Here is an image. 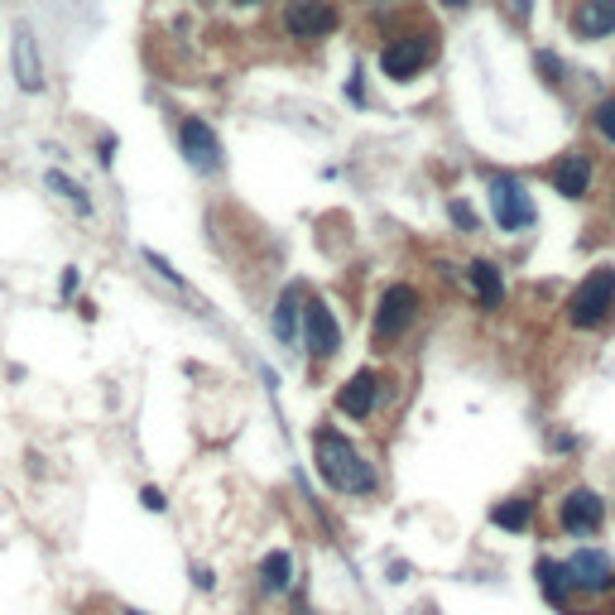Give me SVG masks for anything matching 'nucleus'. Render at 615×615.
<instances>
[{"instance_id": "nucleus-1", "label": "nucleus", "mask_w": 615, "mask_h": 615, "mask_svg": "<svg viewBox=\"0 0 615 615\" xmlns=\"http://www.w3.org/2000/svg\"><path fill=\"white\" fill-rule=\"evenodd\" d=\"M433 58H438V29H433L428 20H385V39H380V78L390 82H414L418 72H424Z\"/></svg>"}, {"instance_id": "nucleus-2", "label": "nucleus", "mask_w": 615, "mask_h": 615, "mask_svg": "<svg viewBox=\"0 0 615 615\" xmlns=\"http://www.w3.org/2000/svg\"><path fill=\"white\" fill-rule=\"evenodd\" d=\"M312 448H318V472L336 496H370V490H376V466H370L342 433L322 428L318 438H312Z\"/></svg>"}, {"instance_id": "nucleus-3", "label": "nucleus", "mask_w": 615, "mask_h": 615, "mask_svg": "<svg viewBox=\"0 0 615 615\" xmlns=\"http://www.w3.org/2000/svg\"><path fill=\"white\" fill-rule=\"evenodd\" d=\"M342 29V5L336 0H284L280 5V39L294 48H318Z\"/></svg>"}, {"instance_id": "nucleus-4", "label": "nucleus", "mask_w": 615, "mask_h": 615, "mask_svg": "<svg viewBox=\"0 0 615 615\" xmlns=\"http://www.w3.org/2000/svg\"><path fill=\"white\" fill-rule=\"evenodd\" d=\"M611 318H615V264H596L568 294V328L601 332Z\"/></svg>"}, {"instance_id": "nucleus-5", "label": "nucleus", "mask_w": 615, "mask_h": 615, "mask_svg": "<svg viewBox=\"0 0 615 615\" xmlns=\"http://www.w3.org/2000/svg\"><path fill=\"white\" fill-rule=\"evenodd\" d=\"M418 312H424V294H418L409 280H394V284H385V294H380V304H376V328H370V342L380 346H394L400 336L418 322Z\"/></svg>"}, {"instance_id": "nucleus-6", "label": "nucleus", "mask_w": 615, "mask_h": 615, "mask_svg": "<svg viewBox=\"0 0 615 615\" xmlns=\"http://www.w3.org/2000/svg\"><path fill=\"white\" fill-rule=\"evenodd\" d=\"M490 212H496L500 232H510V236H520V232H529V226L539 222V208H534V198H529V188L520 184V178H510V174L490 178Z\"/></svg>"}, {"instance_id": "nucleus-7", "label": "nucleus", "mask_w": 615, "mask_h": 615, "mask_svg": "<svg viewBox=\"0 0 615 615\" xmlns=\"http://www.w3.org/2000/svg\"><path fill=\"white\" fill-rule=\"evenodd\" d=\"M178 150H184L192 174H202V178L222 174V164H226L222 140H216V130L202 116H178Z\"/></svg>"}, {"instance_id": "nucleus-8", "label": "nucleus", "mask_w": 615, "mask_h": 615, "mask_svg": "<svg viewBox=\"0 0 615 615\" xmlns=\"http://www.w3.org/2000/svg\"><path fill=\"white\" fill-rule=\"evenodd\" d=\"M10 72H15V87L24 96H39L48 87L39 39H34V24H24V20H15V29H10Z\"/></svg>"}, {"instance_id": "nucleus-9", "label": "nucleus", "mask_w": 615, "mask_h": 615, "mask_svg": "<svg viewBox=\"0 0 615 615\" xmlns=\"http://www.w3.org/2000/svg\"><path fill=\"white\" fill-rule=\"evenodd\" d=\"M548 184H553V192H558V198H568V202L587 198V192H592V184H596L592 154H587V150L558 154V159H553V168H548Z\"/></svg>"}, {"instance_id": "nucleus-10", "label": "nucleus", "mask_w": 615, "mask_h": 615, "mask_svg": "<svg viewBox=\"0 0 615 615\" xmlns=\"http://www.w3.org/2000/svg\"><path fill=\"white\" fill-rule=\"evenodd\" d=\"M304 346L312 360H332L342 352V328H336L332 308L322 304V298H308L304 304Z\"/></svg>"}, {"instance_id": "nucleus-11", "label": "nucleus", "mask_w": 615, "mask_h": 615, "mask_svg": "<svg viewBox=\"0 0 615 615\" xmlns=\"http://www.w3.org/2000/svg\"><path fill=\"white\" fill-rule=\"evenodd\" d=\"M558 524L568 529V534H596V529L606 524V500L587 486H572L558 505Z\"/></svg>"}, {"instance_id": "nucleus-12", "label": "nucleus", "mask_w": 615, "mask_h": 615, "mask_svg": "<svg viewBox=\"0 0 615 615\" xmlns=\"http://www.w3.org/2000/svg\"><path fill=\"white\" fill-rule=\"evenodd\" d=\"M568 572H572V587L577 592H611L615 587V563H611V553H601V548H577L572 558H568Z\"/></svg>"}, {"instance_id": "nucleus-13", "label": "nucleus", "mask_w": 615, "mask_h": 615, "mask_svg": "<svg viewBox=\"0 0 615 615\" xmlns=\"http://www.w3.org/2000/svg\"><path fill=\"white\" fill-rule=\"evenodd\" d=\"M568 29H572V39H587V44L611 39L615 34V0H572Z\"/></svg>"}, {"instance_id": "nucleus-14", "label": "nucleus", "mask_w": 615, "mask_h": 615, "mask_svg": "<svg viewBox=\"0 0 615 615\" xmlns=\"http://www.w3.org/2000/svg\"><path fill=\"white\" fill-rule=\"evenodd\" d=\"M380 404V376L376 370H356L352 380H342V390H336V409H342L346 418H370Z\"/></svg>"}, {"instance_id": "nucleus-15", "label": "nucleus", "mask_w": 615, "mask_h": 615, "mask_svg": "<svg viewBox=\"0 0 615 615\" xmlns=\"http://www.w3.org/2000/svg\"><path fill=\"white\" fill-rule=\"evenodd\" d=\"M462 270H466L472 294H476V308L481 312H500L505 308V274H500V264L496 260H466Z\"/></svg>"}, {"instance_id": "nucleus-16", "label": "nucleus", "mask_w": 615, "mask_h": 615, "mask_svg": "<svg viewBox=\"0 0 615 615\" xmlns=\"http://www.w3.org/2000/svg\"><path fill=\"white\" fill-rule=\"evenodd\" d=\"M304 304H308V288L304 284H284V294L274 298L270 328H274L280 342H298V336H304Z\"/></svg>"}, {"instance_id": "nucleus-17", "label": "nucleus", "mask_w": 615, "mask_h": 615, "mask_svg": "<svg viewBox=\"0 0 615 615\" xmlns=\"http://www.w3.org/2000/svg\"><path fill=\"white\" fill-rule=\"evenodd\" d=\"M539 592H544L558 611H568V601H572V572H568V563H553V558H539Z\"/></svg>"}, {"instance_id": "nucleus-18", "label": "nucleus", "mask_w": 615, "mask_h": 615, "mask_svg": "<svg viewBox=\"0 0 615 615\" xmlns=\"http://www.w3.org/2000/svg\"><path fill=\"white\" fill-rule=\"evenodd\" d=\"M44 188H48V192H58V198H63L78 216H92V212H96V202L87 198V188H82L78 178H68L63 168H48V174H44Z\"/></svg>"}, {"instance_id": "nucleus-19", "label": "nucleus", "mask_w": 615, "mask_h": 615, "mask_svg": "<svg viewBox=\"0 0 615 615\" xmlns=\"http://www.w3.org/2000/svg\"><path fill=\"white\" fill-rule=\"evenodd\" d=\"M288 582H294V558H288L284 548H274L270 558L260 563V592L284 596V592H288Z\"/></svg>"}, {"instance_id": "nucleus-20", "label": "nucleus", "mask_w": 615, "mask_h": 615, "mask_svg": "<svg viewBox=\"0 0 615 615\" xmlns=\"http://www.w3.org/2000/svg\"><path fill=\"white\" fill-rule=\"evenodd\" d=\"M490 520H496L500 529H529V520H534V500H524V496H515V500H500L496 510H490Z\"/></svg>"}, {"instance_id": "nucleus-21", "label": "nucleus", "mask_w": 615, "mask_h": 615, "mask_svg": "<svg viewBox=\"0 0 615 615\" xmlns=\"http://www.w3.org/2000/svg\"><path fill=\"white\" fill-rule=\"evenodd\" d=\"M587 120H592V135H596L601 144H606V150H615V92L601 96Z\"/></svg>"}, {"instance_id": "nucleus-22", "label": "nucleus", "mask_w": 615, "mask_h": 615, "mask_svg": "<svg viewBox=\"0 0 615 615\" xmlns=\"http://www.w3.org/2000/svg\"><path fill=\"white\" fill-rule=\"evenodd\" d=\"M534 68H539V78H544V82H548L553 92H558L563 82L572 78V72H568V63H563V58L553 54V48H539V54H534Z\"/></svg>"}, {"instance_id": "nucleus-23", "label": "nucleus", "mask_w": 615, "mask_h": 615, "mask_svg": "<svg viewBox=\"0 0 615 615\" xmlns=\"http://www.w3.org/2000/svg\"><path fill=\"white\" fill-rule=\"evenodd\" d=\"M144 264H150V270L159 274V280H168L174 288H184V274H178V270H174V264H168L164 256H154V250H144Z\"/></svg>"}, {"instance_id": "nucleus-24", "label": "nucleus", "mask_w": 615, "mask_h": 615, "mask_svg": "<svg viewBox=\"0 0 615 615\" xmlns=\"http://www.w3.org/2000/svg\"><path fill=\"white\" fill-rule=\"evenodd\" d=\"M448 216H452V226H457V232H476V212L472 208H466V202H448Z\"/></svg>"}, {"instance_id": "nucleus-25", "label": "nucleus", "mask_w": 615, "mask_h": 615, "mask_svg": "<svg viewBox=\"0 0 615 615\" xmlns=\"http://www.w3.org/2000/svg\"><path fill=\"white\" fill-rule=\"evenodd\" d=\"M529 10H534V0H505V15L515 24H529Z\"/></svg>"}, {"instance_id": "nucleus-26", "label": "nucleus", "mask_w": 615, "mask_h": 615, "mask_svg": "<svg viewBox=\"0 0 615 615\" xmlns=\"http://www.w3.org/2000/svg\"><path fill=\"white\" fill-rule=\"evenodd\" d=\"M140 505H144V510H154V515H159L168 500H164V490H159V486H144V490H140Z\"/></svg>"}, {"instance_id": "nucleus-27", "label": "nucleus", "mask_w": 615, "mask_h": 615, "mask_svg": "<svg viewBox=\"0 0 615 615\" xmlns=\"http://www.w3.org/2000/svg\"><path fill=\"white\" fill-rule=\"evenodd\" d=\"M346 96H352V102L360 106L366 102V82H360V72H352V82H346Z\"/></svg>"}, {"instance_id": "nucleus-28", "label": "nucleus", "mask_w": 615, "mask_h": 615, "mask_svg": "<svg viewBox=\"0 0 615 615\" xmlns=\"http://www.w3.org/2000/svg\"><path fill=\"white\" fill-rule=\"evenodd\" d=\"M356 5H360V10H400L404 0H356Z\"/></svg>"}, {"instance_id": "nucleus-29", "label": "nucleus", "mask_w": 615, "mask_h": 615, "mask_svg": "<svg viewBox=\"0 0 615 615\" xmlns=\"http://www.w3.org/2000/svg\"><path fill=\"white\" fill-rule=\"evenodd\" d=\"M116 159V135H102V164Z\"/></svg>"}, {"instance_id": "nucleus-30", "label": "nucleus", "mask_w": 615, "mask_h": 615, "mask_svg": "<svg viewBox=\"0 0 615 615\" xmlns=\"http://www.w3.org/2000/svg\"><path fill=\"white\" fill-rule=\"evenodd\" d=\"M78 294V270H63V298Z\"/></svg>"}, {"instance_id": "nucleus-31", "label": "nucleus", "mask_w": 615, "mask_h": 615, "mask_svg": "<svg viewBox=\"0 0 615 615\" xmlns=\"http://www.w3.org/2000/svg\"><path fill=\"white\" fill-rule=\"evenodd\" d=\"M270 0H232V10H264Z\"/></svg>"}, {"instance_id": "nucleus-32", "label": "nucleus", "mask_w": 615, "mask_h": 615, "mask_svg": "<svg viewBox=\"0 0 615 615\" xmlns=\"http://www.w3.org/2000/svg\"><path fill=\"white\" fill-rule=\"evenodd\" d=\"M442 5H448V10H462V5H472V0H442Z\"/></svg>"}, {"instance_id": "nucleus-33", "label": "nucleus", "mask_w": 615, "mask_h": 615, "mask_svg": "<svg viewBox=\"0 0 615 615\" xmlns=\"http://www.w3.org/2000/svg\"><path fill=\"white\" fill-rule=\"evenodd\" d=\"M192 5H198V10H212V5H216V0H192Z\"/></svg>"}, {"instance_id": "nucleus-34", "label": "nucleus", "mask_w": 615, "mask_h": 615, "mask_svg": "<svg viewBox=\"0 0 615 615\" xmlns=\"http://www.w3.org/2000/svg\"><path fill=\"white\" fill-rule=\"evenodd\" d=\"M611 216H615V188H611Z\"/></svg>"}, {"instance_id": "nucleus-35", "label": "nucleus", "mask_w": 615, "mask_h": 615, "mask_svg": "<svg viewBox=\"0 0 615 615\" xmlns=\"http://www.w3.org/2000/svg\"><path fill=\"white\" fill-rule=\"evenodd\" d=\"M126 615H144V611H126Z\"/></svg>"}]
</instances>
